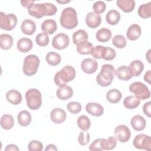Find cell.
I'll return each instance as SVG.
<instances>
[{
	"label": "cell",
	"instance_id": "cell-1",
	"mask_svg": "<svg viewBox=\"0 0 151 151\" xmlns=\"http://www.w3.org/2000/svg\"><path fill=\"white\" fill-rule=\"evenodd\" d=\"M60 22L63 27L67 29H72L78 25L76 11L71 7L64 8L61 14Z\"/></svg>",
	"mask_w": 151,
	"mask_h": 151
},
{
	"label": "cell",
	"instance_id": "cell-2",
	"mask_svg": "<svg viewBox=\"0 0 151 151\" xmlns=\"http://www.w3.org/2000/svg\"><path fill=\"white\" fill-rule=\"evenodd\" d=\"M115 71L114 67L111 64H103L100 72L96 77L97 84L101 87H107L110 86L114 77Z\"/></svg>",
	"mask_w": 151,
	"mask_h": 151
},
{
	"label": "cell",
	"instance_id": "cell-3",
	"mask_svg": "<svg viewBox=\"0 0 151 151\" xmlns=\"http://www.w3.org/2000/svg\"><path fill=\"white\" fill-rule=\"evenodd\" d=\"M76 74V72L74 67L71 65H66L55 74L54 83L57 86L60 87L73 80Z\"/></svg>",
	"mask_w": 151,
	"mask_h": 151
},
{
	"label": "cell",
	"instance_id": "cell-4",
	"mask_svg": "<svg viewBox=\"0 0 151 151\" xmlns=\"http://www.w3.org/2000/svg\"><path fill=\"white\" fill-rule=\"evenodd\" d=\"M40 61L39 58L34 54L27 55L24 60L22 71L27 76L35 74L39 67Z\"/></svg>",
	"mask_w": 151,
	"mask_h": 151
},
{
	"label": "cell",
	"instance_id": "cell-5",
	"mask_svg": "<svg viewBox=\"0 0 151 151\" xmlns=\"http://www.w3.org/2000/svg\"><path fill=\"white\" fill-rule=\"evenodd\" d=\"M27 104L29 109L32 110H38L42 104L41 92L36 88H31L25 93Z\"/></svg>",
	"mask_w": 151,
	"mask_h": 151
},
{
	"label": "cell",
	"instance_id": "cell-6",
	"mask_svg": "<svg viewBox=\"0 0 151 151\" xmlns=\"http://www.w3.org/2000/svg\"><path fill=\"white\" fill-rule=\"evenodd\" d=\"M129 90L134 93L135 97L139 100H146L150 97V92L148 87L140 81H136L129 86Z\"/></svg>",
	"mask_w": 151,
	"mask_h": 151
},
{
	"label": "cell",
	"instance_id": "cell-7",
	"mask_svg": "<svg viewBox=\"0 0 151 151\" xmlns=\"http://www.w3.org/2000/svg\"><path fill=\"white\" fill-rule=\"evenodd\" d=\"M17 17L14 14H5L0 12V27L2 29L11 31L17 25Z\"/></svg>",
	"mask_w": 151,
	"mask_h": 151
},
{
	"label": "cell",
	"instance_id": "cell-8",
	"mask_svg": "<svg viewBox=\"0 0 151 151\" xmlns=\"http://www.w3.org/2000/svg\"><path fill=\"white\" fill-rule=\"evenodd\" d=\"M133 145L137 149L150 151L151 150V137L145 134H137L133 139Z\"/></svg>",
	"mask_w": 151,
	"mask_h": 151
},
{
	"label": "cell",
	"instance_id": "cell-9",
	"mask_svg": "<svg viewBox=\"0 0 151 151\" xmlns=\"http://www.w3.org/2000/svg\"><path fill=\"white\" fill-rule=\"evenodd\" d=\"M115 138L120 143H126L129 140L131 132L128 127L124 124L117 126L114 132Z\"/></svg>",
	"mask_w": 151,
	"mask_h": 151
},
{
	"label": "cell",
	"instance_id": "cell-10",
	"mask_svg": "<svg viewBox=\"0 0 151 151\" xmlns=\"http://www.w3.org/2000/svg\"><path fill=\"white\" fill-rule=\"evenodd\" d=\"M70 39L68 36L63 32L55 35L52 41V46L55 49L61 50L66 48L69 45Z\"/></svg>",
	"mask_w": 151,
	"mask_h": 151
},
{
	"label": "cell",
	"instance_id": "cell-11",
	"mask_svg": "<svg viewBox=\"0 0 151 151\" xmlns=\"http://www.w3.org/2000/svg\"><path fill=\"white\" fill-rule=\"evenodd\" d=\"M28 12L36 18L47 16V9L45 2L43 4H33L28 8Z\"/></svg>",
	"mask_w": 151,
	"mask_h": 151
},
{
	"label": "cell",
	"instance_id": "cell-12",
	"mask_svg": "<svg viewBox=\"0 0 151 151\" xmlns=\"http://www.w3.org/2000/svg\"><path fill=\"white\" fill-rule=\"evenodd\" d=\"M81 68L84 73L91 74L94 73L97 71L98 68V63L94 59L87 58L81 61Z\"/></svg>",
	"mask_w": 151,
	"mask_h": 151
},
{
	"label": "cell",
	"instance_id": "cell-13",
	"mask_svg": "<svg viewBox=\"0 0 151 151\" xmlns=\"http://www.w3.org/2000/svg\"><path fill=\"white\" fill-rule=\"evenodd\" d=\"M115 74L117 77L123 81H127L131 79L133 76V73L130 67L122 65L118 67L115 71Z\"/></svg>",
	"mask_w": 151,
	"mask_h": 151
},
{
	"label": "cell",
	"instance_id": "cell-14",
	"mask_svg": "<svg viewBox=\"0 0 151 151\" xmlns=\"http://www.w3.org/2000/svg\"><path fill=\"white\" fill-rule=\"evenodd\" d=\"M101 22V17L100 14L94 12H88L86 17L87 25L90 28H96L100 26Z\"/></svg>",
	"mask_w": 151,
	"mask_h": 151
},
{
	"label": "cell",
	"instance_id": "cell-15",
	"mask_svg": "<svg viewBox=\"0 0 151 151\" xmlns=\"http://www.w3.org/2000/svg\"><path fill=\"white\" fill-rule=\"evenodd\" d=\"M67 117V114L64 110L61 108H55L51 111L50 119L51 121L56 124L63 123Z\"/></svg>",
	"mask_w": 151,
	"mask_h": 151
},
{
	"label": "cell",
	"instance_id": "cell-16",
	"mask_svg": "<svg viewBox=\"0 0 151 151\" xmlns=\"http://www.w3.org/2000/svg\"><path fill=\"white\" fill-rule=\"evenodd\" d=\"M57 97L61 100H66L70 99L73 95V88L66 84L63 85L57 90Z\"/></svg>",
	"mask_w": 151,
	"mask_h": 151
},
{
	"label": "cell",
	"instance_id": "cell-17",
	"mask_svg": "<svg viewBox=\"0 0 151 151\" xmlns=\"http://www.w3.org/2000/svg\"><path fill=\"white\" fill-rule=\"evenodd\" d=\"M86 110L90 114L96 117L101 116L104 113L103 107L97 103L91 102L87 103L86 106Z\"/></svg>",
	"mask_w": 151,
	"mask_h": 151
},
{
	"label": "cell",
	"instance_id": "cell-18",
	"mask_svg": "<svg viewBox=\"0 0 151 151\" xmlns=\"http://www.w3.org/2000/svg\"><path fill=\"white\" fill-rule=\"evenodd\" d=\"M21 29L23 34L31 35L36 31V25L34 21L29 19H26L22 21L21 25Z\"/></svg>",
	"mask_w": 151,
	"mask_h": 151
},
{
	"label": "cell",
	"instance_id": "cell-19",
	"mask_svg": "<svg viewBox=\"0 0 151 151\" xmlns=\"http://www.w3.org/2000/svg\"><path fill=\"white\" fill-rule=\"evenodd\" d=\"M130 124L134 130L142 131L145 129L146 122L143 116L140 115H135L131 119Z\"/></svg>",
	"mask_w": 151,
	"mask_h": 151
},
{
	"label": "cell",
	"instance_id": "cell-20",
	"mask_svg": "<svg viewBox=\"0 0 151 151\" xmlns=\"http://www.w3.org/2000/svg\"><path fill=\"white\" fill-rule=\"evenodd\" d=\"M142 30L140 27L136 24L131 25L127 29L126 37L130 41H135L137 40L141 35Z\"/></svg>",
	"mask_w": 151,
	"mask_h": 151
},
{
	"label": "cell",
	"instance_id": "cell-21",
	"mask_svg": "<svg viewBox=\"0 0 151 151\" xmlns=\"http://www.w3.org/2000/svg\"><path fill=\"white\" fill-rule=\"evenodd\" d=\"M33 47V43L30 38L24 37L20 38L17 44V49L21 52H27L30 51Z\"/></svg>",
	"mask_w": 151,
	"mask_h": 151
},
{
	"label": "cell",
	"instance_id": "cell-22",
	"mask_svg": "<svg viewBox=\"0 0 151 151\" xmlns=\"http://www.w3.org/2000/svg\"><path fill=\"white\" fill-rule=\"evenodd\" d=\"M6 99L10 103L14 105H18L22 101V95L17 90H10L6 94Z\"/></svg>",
	"mask_w": 151,
	"mask_h": 151
},
{
	"label": "cell",
	"instance_id": "cell-23",
	"mask_svg": "<svg viewBox=\"0 0 151 151\" xmlns=\"http://www.w3.org/2000/svg\"><path fill=\"white\" fill-rule=\"evenodd\" d=\"M41 30L48 34H52L57 29V23L55 20L50 19L44 20L41 24Z\"/></svg>",
	"mask_w": 151,
	"mask_h": 151
},
{
	"label": "cell",
	"instance_id": "cell-24",
	"mask_svg": "<svg viewBox=\"0 0 151 151\" xmlns=\"http://www.w3.org/2000/svg\"><path fill=\"white\" fill-rule=\"evenodd\" d=\"M111 35L112 33L110 29L107 28H101L97 31L96 38L99 42H106L111 39Z\"/></svg>",
	"mask_w": 151,
	"mask_h": 151
},
{
	"label": "cell",
	"instance_id": "cell-25",
	"mask_svg": "<svg viewBox=\"0 0 151 151\" xmlns=\"http://www.w3.org/2000/svg\"><path fill=\"white\" fill-rule=\"evenodd\" d=\"M93 48L92 43L88 41H84L77 45V51L81 55L91 54Z\"/></svg>",
	"mask_w": 151,
	"mask_h": 151
},
{
	"label": "cell",
	"instance_id": "cell-26",
	"mask_svg": "<svg viewBox=\"0 0 151 151\" xmlns=\"http://www.w3.org/2000/svg\"><path fill=\"white\" fill-rule=\"evenodd\" d=\"M117 6L124 12H130L135 7L134 0H118L116 2Z\"/></svg>",
	"mask_w": 151,
	"mask_h": 151
},
{
	"label": "cell",
	"instance_id": "cell-27",
	"mask_svg": "<svg viewBox=\"0 0 151 151\" xmlns=\"http://www.w3.org/2000/svg\"><path fill=\"white\" fill-rule=\"evenodd\" d=\"M120 17V14L118 11L111 9L106 14V20L109 24L111 25H115L119 22Z\"/></svg>",
	"mask_w": 151,
	"mask_h": 151
},
{
	"label": "cell",
	"instance_id": "cell-28",
	"mask_svg": "<svg viewBox=\"0 0 151 151\" xmlns=\"http://www.w3.org/2000/svg\"><path fill=\"white\" fill-rule=\"evenodd\" d=\"M122 97V94L121 92L116 88L109 90L106 94V99L107 101L113 104L119 103Z\"/></svg>",
	"mask_w": 151,
	"mask_h": 151
},
{
	"label": "cell",
	"instance_id": "cell-29",
	"mask_svg": "<svg viewBox=\"0 0 151 151\" xmlns=\"http://www.w3.org/2000/svg\"><path fill=\"white\" fill-rule=\"evenodd\" d=\"M31 115L29 112L27 110L21 111L17 116L18 123L24 127L28 126L31 122Z\"/></svg>",
	"mask_w": 151,
	"mask_h": 151
},
{
	"label": "cell",
	"instance_id": "cell-30",
	"mask_svg": "<svg viewBox=\"0 0 151 151\" xmlns=\"http://www.w3.org/2000/svg\"><path fill=\"white\" fill-rule=\"evenodd\" d=\"M117 145V139L113 136H109L107 139H101L100 146L102 150H110L114 149Z\"/></svg>",
	"mask_w": 151,
	"mask_h": 151
},
{
	"label": "cell",
	"instance_id": "cell-31",
	"mask_svg": "<svg viewBox=\"0 0 151 151\" xmlns=\"http://www.w3.org/2000/svg\"><path fill=\"white\" fill-rule=\"evenodd\" d=\"M13 45V38L11 35L2 34L0 35V46L2 50H9Z\"/></svg>",
	"mask_w": 151,
	"mask_h": 151
},
{
	"label": "cell",
	"instance_id": "cell-32",
	"mask_svg": "<svg viewBox=\"0 0 151 151\" xmlns=\"http://www.w3.org/2000/svg\"><path fill=\"white\" fill-rule=\"evenodd\" d=\"M140 100L134 96H129L123 101V105L127 109H136L140 105Z\"/></svg>",
	"mask_w": 151,
	"mask_h": 151
},
{
	"label": "cell",
	"instance_id": "cell-33",
	"mask_svg": "<svg viewBox=\"0 0 151 151\" xmlns=\"http://www.w3.org/2000/svg\"><path fill=\"white\" fill-rule=\"evenodd\" d=\"M14 124V119L12 115L5 114L1 118V126L3 129L9 130Z\"/></svg>",
	"mask_w": 151,
	"mask_h": 151
},
{
	"label": "cell",
	"instance_id": "cell-34",
	"mask_svg": "<svg viewBox=\"0 0 151 151\" xmlns=\"http://www.w3.org/2000/svg\"><path fill=\"white\" fill-rule=\"evenodd\" d=\"M138 15L142 18H149L151 17V2L140 5L138 8Z\"/></svg>",
	"mask_w": 151,
	"mask_h": 151
},
{
	"label": "cell",
	"instance_id": "cell-35",
	"mask_svg": "<svg viewBox=\"0 0 151 151\" xmlns=\"http://www.w3.org/2000/svg\"><path fill=\"white\" fill-rule=\"evenodd\" d=\"M88 39V34L84 29H78L73 35V42L75 45H77L78 43L82 41H87Z\"/></svg>",
	"mask_w": 151,
	"mask_h": 151
},
{
	"label": "cell",
	"instance_id": "cell-36",
	"mask_svg": "<svg viewBox=\"0 0 151 151\" xmlns=\"http://www.w3.org/2000/svg\"><path fill=\"white\" fill-rule=\"evenodd\" d=\"M45 60L48 64L52 66H55L58 65L60 63L61 58L58 53L50 51L45 56Z\"/></svg>",
	"mask_w": 151,
	"mask_h": 151
},
{
	"label": "cell",
	"instance_id": "cell-37",
	"mask_svg": "<svg viewBox=\"0 0 151 151\" xmlns=\"http://www.w3.org/2000/svg\"><path fill=\"white\" fill-rule=\"evenodd\" d=\"M130 68L133 73V76L137 77L140 75L144 69L143 63L139 60H135L131 62L129 65Z\"/></svg>",
	"mask_w": 151,
	"mask_h": 151
},
{
	"label": "cell",
	"instance_id": "cell-38",
	"mask_svg": "<svg viewBox=\"0 0 151 151\" xmlns=\"http://www.w3.org/2000/svg\"><path fill=\"white\" fill-rule=\"evenodd\" d=\"M77 125L78 127L83 131L88 130L91 126V121L90 119L85 115H81L77 119Z\"/></svg>",
	"mask_w": 151,
	"mask_h": 151
},
{
	"label": "cell",
	"instance_id": "cell-39",
	"mask_svg": "<svg viewBox=\"0 0 151 151\" xmlns=\"http://www.w3.org/2000/svg\"><path fill=\"white\" fill-rule=\"evenodd\" d=\"M112 44L117 48H123L127 44V41L123 35L118 34L112 38Z\"/></svg>",
	"mask_w": 151,
	"mask_h": 151
},
{
	"label": "cell",
	"instance_id": "cell-40",
	"mask_svg": "<svg viewBox=\"0 0 151 151\" xmlns=\"http://www.w3.org/2000/svg\"><path fill=\"white\" fill-rule=\"evenodd\" d=\"M116 55V52L113 48L104 47L101 54V58L106 61H111L115 58Z\"/></svg>",
	"mask_w": 151,
	"mask_h": 151
},
{
	"label": "cell",
	"instance_id": "cell-41",
	"mask_svg": "<svg viewBox=\"0 0 151 151\" xmlns=\"http://www.w3.org/2000/svg\"><path fill=\"white\" fill-rule=\"evenodd\" d=\"M49 37L48 34L45 32L39 33L35 37V41L37 45L41 47H45L48 45L49 42Z\"/></svg>",
	"mask_w": 151,
	"mask_h": 151
},
{
	"label": "cell",
	"instance_id": "cell-42",
	"mask_svg": "<svg viewBox=\"0 0 151 151\" xmlns=\"http://www.w3.org/2000/svg\"><path fill=\"white\" fill-rule=\"evenodd\" d=\"M67 109L73 114H77L81 111L82 107L80 103L77 101H71L67 104Z\"/></svg>",
	"mask_w": 151,
	"mask_h": 151
},
{
	"label": "cell",
	"instance_id": "cell-43",
	"mask_svg": "<svg viewBox=\"0 0 151 151\" xmlns=\"http://www.w3.org/2000/svg\"><path fill=\"white\" fill-rule=\"evenodd\" d=\"M90 139V134L87 131L81 132L78 136V142L80 145L81 146L87 145Z\"/></svg>",
	"mask_w": 151,
	"mask_h": 151
},
{
	"label": "cell",
	"instance_id": "cell-44",
	"mask_svg": "<svg viewBox=\"0 0 151 151\" xmlns=\"http://www.w3.org/2000/svg\"><path fill=\"white\" fill-rule=\"evenodd\" d=\"M28 149L29 151H41L43 149V145L38 140H33L29 143Z\"/></svg>",
	"mask_w": 151,
	"mask_h": 151
},
{
	"label": "cell",
	"instance_id": "cell-45",
	"mask_svg": "<svg viewBox=\"0 0 151 151\" xmlns=\"http://www.w3.org/2000/svg\"><path fill=\"white\" fill-rule=\"evenodd\" d=\"M106 8V5L105 2H104L102 1H96L95 3H94L93 5V9L94 11V12L100 14L103 12H104Z\"/></svg>",
	"mask_w": 151,
	"mask_h": 151
},
{
	"label": "cell",
	"instance_id": "cell-46",
	"mask_svg": "<svg viewBox=\"0 0 151 151\" xmlns=\"http://www.w3.org/2000/svg\"><path fill=\"white\" fill-rule=\"evenodd\" d=\"M104 46L97 45L93 48L91 53L92 57L96 59H101V54Z\"/></svg>",
	"mask_w": 151,
	"mask_h": 151
},
{
	"label": "cell",
	"instance_id": "cell-47",
	"mask_svg": "<svg viewBox=\"0 0 151 151\" xmlns=\"http://www.w3.org/2000/svg\"><path fill=\"white\" fill-rule=\"evenodd\" d=\"M101 139H97L94 140L90 145L88 149L92 151H101L103 150L101 146H100V142H101Z\"/></svg>",
	"mask_w": 151,
	"mask_h": 151
},
{
	"label": "cell",
	"instance_id": "cell-48",
	"mask_svg": "<svg viewBox=\"0 0 151 151\" xmlns=\"http://www.w3.org/2000/svg\"><path fill=\"white\" fill-rule=\"evenodd\" d=\"M150 107H151V102L150 101L145 103L143 106V111L144 114L146 115L148 117H151Z\"/></svg>",
	"mask_w": 151,
	"mask_h": 151
},
{
	"label": "cell",
	"instance_id": "cell-49",
	"mask_svg": "<svg viewBox=\"0 0 151 151\" xmlns=\"http://www.w3.org/2000/svg\"><path fill=\"white\" fill-rule=\"evenodd\" d=\"M11 150L18 151V150H19V149L15 145H14V144L8 145L5 149V151H11Z\"/></svg>",
	"mask_w": 151,
	"mask_h": 151
},
{
	"label": "cell",
	"instance_id": "cell-50",
	"mask_svg": "<svg viewBox=\"0 0 151 151\" xmlns=\"http://www.w3.org/2000/svg\"><path fill=\"white\" fill-rule=\"evenodd\" d=\"M22 6L28 8L32 4H34V1L32 0H27V1H20Z\"/></svg>",
	"mask_w": 151,
	"mask_h": 151
},
{
	"label": "cell",
	"instance_id": "cell-51",
	"mask_svg": "<svg viewBox=\"0 0 151 151\" xmlns=\"http://www.w3.org/2000/svg\"><path fill=\"white\" fill-rule=\"evenodd\" d=\"M150 77H151V71L150 70H148L144 75V80L150 84Z\"/></svg>",
	"mask_w": 151,
	"mask_h": 151
},
{
	"label": "cell",
	"instance_id": "cell-52",
	"mask_svg": "<svg viewBox=\"0 0 151 151\" xmlns=\"http://www.w3.org/2000/svg\"><path fill=\"white\" fill-rule=\"evenodd\" d=\"M57 150H58L57 147L54 145H52V144H50V145H48V146H47L46 148L45 149V151H47V150L57 151Z\"/></svg>",
	"mask_w": 151,
	"mask_h": 151
},
{
	"label": "cell",
	"instance_id": "cell-53",
	"mask_svg": "<svg viewBox=\"0 0 151 151\" xmlns=\"http://www.w3.org/2000/svg\"><path fill=\"white\" fill-rule=\"evenodd\" d=\"M150 50H149V51H148V52H147V54H146V58H147V61H148V62L149 63H150Z\"/></svg>",
	"mask_w": 151,
	"mask_h": 151
},
{
	"label": "cell",
	"instance_id": "cell-54",
	"mask_svg": "<svg viewBox=\"0 0 151 151\" xmlns=\"http://www.w3.org/2000/svg\"><path fill=\"white\" fill-rule=\"evenodd\" d=\"M56 1L60 4H67L70 2V1Z\"/></svg>",
	"mask_w": 151,
	"mask_h": 151
}]
</instances>
